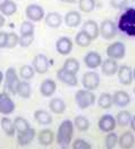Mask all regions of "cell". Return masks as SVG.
Instances as JSON below:
<instances>
[{
	"mask_svg": "<svg viewBox=\"0 0 135 149\" xmlns=\"http://www.w3.org/2000/svg\"><path fill=\"white\" fill-rule=\"evenodd\" d=\"M74 125L71 120H64L60 124L56 133V142L61 148H68L73 138Z\"/></svg>",
	"mask_w": 135,
	"mask_h": 149,
	"instance_id": "6da1fadb",
	"label": "cell"
},
{
	"mask_svg": "<svg viewBox=\"0 0 135 149\" xmlns=\"http://www.w3.org/2000/svg\"><path fill=\"white\" fill-rule=\"evenodd\" d=\"M75 103L81 110H86L90 106H92L96 102V96L92 93V91L88 89H79L75 95Z\"/></svg>",
	"mask_w": 135,
	"mask_h": 149,
	"instance_id": "7a4b0ae2",
	"label": "cell"
},
{
	"mask_svg": "<svg viewBox=\"0 0 135 149\" xmlns=\"http://www.w3.org/2000/svg\"><path fill=\"white\" fill-rule=\"evenodd\" d=\"M19 81L20 80L18 78V74L15 68H12V67L8 68L5 74V89H7V92L11 95H16Z\"/></svg>",
	"mask_w": 135,
	"mask_h": 149,
	"instance_id": "3957f363",
	"label": "cell"
},
{
	"mask_svg": "<svg viewBox=\"0 0 135 149\" xmlns=\"http://www.w3.org/2000/svg\"><path fill=\"white\" fill-rule=\"evenodd\" d=\"M100 85V77L96 71H88L82 76V86L84 89L95 91Z\"/></svg>",
	"mask_w": 135,
	"mask_h": 149,
	"instance_id": "277c9868",
	"label": "cell"
},
{
	"mask_svg": "<svg viewBox=\"0 0 135 149\" xmlns=\"http://www.w3.org/2000/svg\"><path fill=\"white\" fill-rule=\"evenodd\" d=\"M126 47L123 42H114L113 44H109L106 49V54L108 58H111L114 60H120L125 56Z\"/></svg>",
	"mask_w": 135,
	"mask_h": 149,
	"instance_id": "5b68a950",
	"label": "cell"
},
{
	"mask_svg": "<svg viewBox=\"0 0 135 149\" xmlns=\"http://www.w3.org/2000/svg\"><path fill=\"white\" fill-rule=\"evenodd\" d=\"M117 27L115 23L110 19H105L102 20L100 27H99V34L104 37L105 40H111L116 36Z\"/></svg>",
	"mask_w": 135,
	"mask_h": 149,
	"instance_id": "8992f818",
	"label": "cell"
},
{
	"mask_svg": "<svg viewBox=\"0 0 135 149\" xmlns=\"http://www.w3.org/2000/svg\"><path fill=\"white\" fill-rule=\"evenodd\" d=\"M133 25H135V9L129 8L122 15L119 23H118V28L122 32L126 33V31L129 27H132Z\"/></svg>",
	"mask_w": 135,
	"mask_h": 149,
	"instance_id": "52a82bcc",
	"label": "cell"
},
{
	"mask_svg": "<svg viewBox=\"0 0 135 149\" xmlns=\"http://www.w3.org/2000/svg\"><path fill=\"white\" fill-rule=\"evenodd\" d=\"M15 111V103L7 92L0 93V113L3 115H9Z\"/></svg>",
	"mask_w": 135,
	"mask_h": 149,
	"instance_id": "ba28073f",
	"label": "cell"
},
{
	"mask_svg": "<svg viewBox=\"0 0 135 149\" xmlns=\"http://www.w3.org/2000/svg\"><path fill=\"white\" fill-rule=\"evenodd\" d=\"M32 65H33L35 72L37 74H46L50 68V60L47 59V56L45 54H37L34 56Z\"/></svg>",
	"mask_w": 135,
	"mask_h": 149,
	"instance_id": "9c48e42d",
	"label": "cell"
},
{
	"mask_svg": "<svg viewBox=\"0 0 135 149\" xmlns=\"http://www.w3.org/2000/svg\"><path fill=\"white\" fill-rule=\"evenodd\" d=\"M26 16L30 22H41L45 17L44 9L42 6L32 3L26 7Z\"/></svg>",
	"mask_w": 135,
	"mask_h": 149,
	"instance_id": "30bf717a",
	"label": "cell"
},
{
	"mask_svg": "<svg viewBox=\"0 0 135 149\" xmlns=\"http://www.w3.org/2000/svg\"><path fill=\"white\" fill-rule=\"evenodd\" d=\"M117 123H116V119L110 115V114H105L102 115L98 121V128L100 131L102 132H110V131H114L115 128H116Z\"/></svg>",
	"mask_w": 135,
	"mask_h": 149,
	"instance_id": "8fae6325",
	"label": "cell"
},
{
	"mask_svg": "<svg viewBox=\"0 0 135 149\" xmlns=\"http://www.w3.org/2000/svg\"><path fill=\"white\" fill-rule=\"evenodd\" d=\"M117 76H118L119 83L122 85H124V86H128L133 81V70L131 69V67H128L126 65L118 67Z\"/></svg>",
	"mask_w": 135,
	"mask_h": 149,
	"instance_id": "7c38bea8",
	"label": "cell"
},
{
	"mask_svg": "<svg viewBox=\"0 0 135 149\" xmlns=\"http://www.w3.org/2000/svg\"><path fill=\"white\" fill-rule=\"evenodd\" d=\"M56 77L57 79L63 83V84L68 85V86H71V87H74L78 85V78H77V74H72V72H69L66 71L65 69H59L56 71Z\"/></svg>",
	"mask_w": 135,
	"mask_h": 149,
	"instance_id": "4fadbf2b",
	"label": "cell"
},
{
	"mask_svg": "<svg viewBox=\"0 0 135 149\" xmlns=\"http://www.w3.org/2000/svg\"><path fill=\"white\" fill-rule=\"evenodd\" d=\"M55 47H56V51H57L60 54H62V56H68V54L71 53L72 49H73V42H72V40L70 37L62 36L56 41Z\"/></svg>",
	"mask_w": 135,
	"mask_h": 149,
	"instance_id": "5bb4252c",
	"label": "cell"
},
{
	"mask_svg": "<svg viewBox=\"0 0 135 149\" xmlns=\"http://www.w3.org/2000/svg\"><path fill=\"white\" fill-rule=\"evenodd\" d=\"M83 61H84V65H87L89 69H97L100 67L101 62H102V58L98 52L90 51L83 58Z\"/></svg>",
	"mask_w": 135,
	"mask_h": 149,
	"instance_id": "9a60e30c",
	"label": "cell"
},
{
	"mask_svg": "<svg viewBox=\"0 0 135 149\" xmlns=\"http://www.w3.org/2000/svg\"><path fill=\"white\" fill-rule=\"evenodd\" d=\"M131 103V96L125 91H117L113 95V104L118 107H126Z\"/></svg>",
	"mask_w": 135,
	"mask_h": 149,
	"instance_id": "2e32d148",
	"label": "cell"
},
{
	"mask_svg": "<svg viewBox=\"0 0 135 149\" xmlns=\"http://www.w3.org/2000/svg\"><path fill=\"white\" fill-rule=\"evenodd\" d=\"M82 31L88 35V36L93 41L96 40L97 37L99 36V26L98 24L92 20V19H89L87 22L83 23V26H82Z\"/></svg>",
	"mask_w": 135,
	"mask_h": 149,
	"instance_id": "e0dca14e",
	"label": "cell"
},
{
	"mask_svg": "<svg viewBox=\"0 0 135 149\" xmlns=\"http://www.w3.org/2000/svg\"><path fill=\"white\" fill-rule=\"evenodd\" d=\"M100 68H101V71H102L104 74H106V76H113V74H117L118 63H117L116 60H114L111 58H108V59L104 60L101 62Z\"/></svg>",
	"mask_w": 135,
	"mask_h": 149,
	"instance_id": "ac0fdd59",
	"label": "cell"
},
{
	"mask_svg": "<svg viewBox=\"0 0 135 149\" xmlns=\"http://www.w3.org/2000/svg\"><path fill=\"white\" fill-rule=\"evenodd\" d=\"M36 137V131L35 129L33 128H29L28 130L24 131V132H20L17 134V141H18V145L24 147V146H27L29 145L33 140L35 139Z\"/></svg>",
	"mask_w": 135,
	"mask_h": 149,
	"instance_id": "d6986e66",
	"label": "cell"
},
{
	"mask_svg": "<svg viewBox=\"0 0 135 149\" xmlns=\"http://www.w3.org/2000/svg\"><path fill=\"white\" fill-rule=\"evenodd\" d=\"M134 143H135V137L131 131H126L120 137H118V145H119L120 148L129 149L134 146Z\"/></svg>",
	"mask_w": 135,
	"mask_h": 149,
	"instance_id": "ffe728a7",
	"label": "cell"
},
{
	"mask_svg": "<svg viewBox=\"0 0 135 149\" xmlns=\"http://www.w3.org/2000/svg\"><path fill=\"white\" fill-rule=\"evenodd\" d=\"M56 91V83L52 79H45L41 84L39 92L44 97H50L52 96Z\"/></svg>",
	"mask_w": 135,
	"mask_h": 149,
	"instance_id": "44dd1931",
	"label": "cell"
},
{
	"mask_svg": "<svg viewBox=\"0 0 135 149\" xmlns=\"http://www.w3.org/2000/svg\"><path fill=\"white\" fill-rule=\"evenodd\" d=\"M45 18V23L48 27L51 28H57L61 26L62 24V16L59 14V13H55V11H52V13H48Z\"/></svg>",
	"mask_w": 135,
	"mask_h": 149,
	"instance_id": "7402d4cb",
	"label": "cell"
},
{
	"mask_svg": "<svg viewBox=\"0 0 135 149\" xmlns=\"http://www.w3.org/2000/svg\"><path fill=\"white\" fill-rule=\"evenodd\" d=\"M64 23L66 26L69 27H77L79 26L81 23V15L80 13L75 11V10H71L69 11L65 17H64Z\"/></svg>",
	"mask_w": 135,
	"mask_h": 149,
	"instance_id": "603a6c76",
	"label": "cell"
},
{
	"mask_svg": "<svg viewBox=\"0 0 135 149\" xmlns=\"http://www.w3.org/2000/svg\"><path fill=\"white\" fill-rule=\"evenodd\" d=\"M38 142L42 145V146H51L54 141V133L52 130L50 129H43V130L39 131L38 133Z\"/></svg>",
	"mask_w": 135,
	"mask_h": 149,
	"instance_id": "cb8c5ba5",
	"label": "cell"
},
{
	"mask_svg": "<svg viewBox=\"0 0 135 149\" xmlns=\"http://www.w3.org/2000/svg\"><path fill=\"white\" fill-rule=\"evenodd\" d=\"M34 118L37 121V123L42 124V125H48L51 124L52 121H53V118L52 115L45 110H37L34 113Z\"/></svg>",
	"mask_w": 135,
	"mask_h": 149,
	"instance_id": "d4e9b609",
	"label": "cell"
},
{
	"mask_svg": "<svg viewBox=\"0 0 135 149\" xmlns=\"http://www.w3.org/2000/svg\"><path fill=\"white\" fill-rule=\"evenodd\" d=\"M48 106L54 114H63L66 110V104L61 98H52Z\"/></svg>",
	"mask_w": 135,
	"mask_h": 149,
	"instance_id": "484cf974",
	"label": "cell"
},
{
	"mask_svg": "<svg viewBox=\"0 0 135 149\" xmlns=\"http://www.w3.org/2000/svg\"><path fill=\"white\" fill-rule=\"evenodd\" d=\"M1 124V129L2 131L8 136V137H14L15 133H16V129H15V125H14V121H11L9 118L7 116H3L0 121Z\"/></svg>",
	"mask_w": 135,
	"mask_h": 149,
	"instance_id": "4316f807",
	"label": "cell"
},
{
	"mask_svg": "<svg viewBox=\"0 0 135 149\" xmlns=\"http://www.w3.org/2000/svg\"><path fill=\"white\" fill-rule=\"evenodd\" d=\"M115 119H116V123L119 127H127V125H129V122H131V119H132V114H131L129 111L123 110V111L117 113Z\"/></svg>",
	"mask_w": 135,
	"mask_h": 149,
	"instance_id": "83f0119b",
	"label": "cell"
},
{
	"mask_svg": "<svg viewBox=\"0 0 135 149\" xmlns=\"http://www.w3.org/2000/svg\"><path fill=\"white\" fill-rule=\"evenodd\" d=\"M17 94L21 98H29L32 95V87L28 81H19L17 87Z\"/></svg>",
	"mask_w": 135,
	"mask_h": 149,
	"instance_id": "f1b7e54d",
	"label": "cell"
},
{
	"mask_svg": "<svg viewBox=\"0 0 135 149\" xmlns=\"http://www.w3.org/2000/svg\"><path fill=\"white\" fill-rule=\"evenodd\" d=\"M63 69H65V70L69 71V72H72V74H77L78 71H79V69H80V63H79V61H78L77 59H74V58H69V59H66V60L64 61V63H63Z\"/></svg>",
	"mask_w": 135,
	"mask_h": 149,
	"instance_id": "f546056e",
	"label": "cell"
},
{
	"mask_svg": "<svg viewBox=\"0 0 135 149\" xmlns=\"http://www.w3.org/2000/svg\"><path fill=\"white\" fill-rule=\"evenodd\" d=\"M73 125H74V128H77L79 131H82V132H83V131H87L89 129L90 122L86 116H83V115H78V116H75L74 120H73Z\"/></svg>",
	"mask_w": 135,
	"mask_h": 149,
	"instance_id": "4dcf8cb0",
	"label": "cell"
},
{
	"mask_svg": "<svg viewBox=\"0 0 135 149\" xmlns=\"http://www.w3.org/2000/svg\"><path fill=\"white\" fill-rule=\"evenodd\" d=\"M98 105L99 107H101L104 110L110 109L113 105V96L109 93L100 94V96L98 97Z\"/></svg>",
	"mask_w": 135,
	"mask_h": 149,
	"instance_id": "1f68e13d",
	"label": "cell"
},
{
	"mask_svg": "<svg viewBox=\"0 0 135 149\" xmlns=\"http://www.w3.org/2000/svg\"><path fill=\"white\" fill-rule=\"evenodd\" d=\"M74 41H75L77 45H79V47H87L90 45V43H91L92 40H91L83 31H80V32L75 35Z\"/></svg>",
	"mask_w": 135,
	"mask_h": 149,
	"instance_id": "d6a6232c",
	"label": "cell"
},
{
	"mask_svg": "<svg viewBox=\"0 0 135 149\" xmlns=\"http://www.w3.org/2000/svg\"><path fill=\"white\" fill-rule=\"evenodd\" d=\"M14 125H15V129L18 133L20 132H24V131L28 130L30 128L29 125V122L27 121L26 119L21 118V116H17L15 120H14Z\"/></svg>",
	"mask_w": 135,
	"mask_h": 149,
	"instance_id": "836d02e7",
	"label": "cell"
},
{
	"mask_svg": "<svg viewBox=\"0 0 135 149\" xmlns=\"http://www.w3.org/2000/svg\"><path fill=\"white\" fill-rule=\"evenodd\" d=\"M0 11H1V14L3 16H11V15H14L17 11V5H16V2H14L11 0H8L2 6V8L0 9Z\"/></svg>",
	"mask_w": 135,
	"mask_h": 149,
	"instance_id": "e575fe53",
	"label": "cell"
},
{
	"mask_svg": "<svg viewBox=\"0 0 135 149\" xmlns=\"http://www.w3.org/2000/svg\"><path fill=\"white\" fill-rule=\"evenodd\" d=\"M35 74V70L33 68V65H23L19 70V76L24 79V80H29L34 77Z\"/></svg>",
	"mask_w": 135,
	"mask_h": 149,
	"instance_id": "d590c367",
	"label": "cell"
},
{
	"mask_svg": "<svg viewBox=\"0 0 135 149\" xmlns=\"http://www.w3.org/2000/svg\"><path fill=\"white\" fill-rule=\"evenodd\" d=\"M117 143H118V136L114 131L108 132V134L105 138V147L107 149H113L116 147Z\"/></svg>",
	"mask_w": 135,
	"mask_h": 149,
	"instance_id": "8d00e7d4",
	"label": "cell"
},
{
	"mask_svg": "<svg viewBox=\"0 0 135 149\" xmlns=\"http://www.w3.org/2000/svg\"><path fill=\"white\" fill-rule=\"evenodd\" d=\"M96 7V0H79V8L83 13H91Z\"/></svg>",
	"mask_w": 135,
	"mask_h": 149,
	"instance_id": "74e56055",
	"label": "cell"
},
{
	"mask_svg": "<svg viewBox=\"0 0 135 149\" xmlns=\"http://www.w3.org/2000/svg\"><path fill=\"white\" fill-rule=\"evenodd\" d=\"M20 35H29V34H34L35 26L33 24V22L30 20H25L21 23L20 25Z\"/></svg>",
	"mask_w": 135,
	"mask_h": 149,
	"instance_id": "f35d334b",
	"label": "cell"
},
{
	"mask_svg": "<svg viewBox=\"0 0 135 149\" xmlns=\"http://www.w3.org/2000/svg\"><path fill=\"white\" fill-rule=\"evenodd\" d=\"M18 42H19V36L15 32H10L7 34V44L6 47L7 49H14L18 45Z\"/></svg>",
	"mask_w": 135,
	"mask_h": 149,
	"instance_id": "ab89813d",
	"label": "cell"
},
{
	"mask_svg": "<svg viewBox=\"0 0 135 149\" xmlns=\"http://www.w3.org/2000/svg\"><path fill=\"white\" fill-rule=\"evenodd\" d=\"M33 42H34V34L20 35V36H19V42H18V44L21 47H28L33 44Z\"/></svg>",
	"mask_w": 135,
	"mask_h": 149,
	"instance_id": "60d3db41",
	"label": "cell"
},
{
	"mask_svg": "<svg viewBox=\"0 0 135 149\" xmlns=\"http://www.w3.org/2000/svg\"><path fill=\"white\" fill-rule=\"evenodd\" d=\"M72 148L73 149H91L92 146L90 145L88 141L83 139H77L73 141L72 143Z\"/></svg>",
	"mask_w": 135,
	"mask_h": 149,
	"instance_id": "b9f144b4",
	"label": "cell"
},
{
	"mask_svg": "<svg viewBox=\"0 0 135 149\" xmlns=\"http://www.w3.org/2000/svg\"><path fill=\"white\" fill-rule=\"evenodd\" d=\"M127 3V0H110V5L115 9H122Z\"/></svg>",
	"mask_w": 135,
	"mask_h": 149,
	"instance_id": "7bdbcfd3",
	"label": "cell"
},
{
	"mask_svg": "<svg viewBox=\"0 0 135 149\" xmlns=\"http://www.w3.org/2000/svg\"><path fill=\"white\" fill-rule=\"evenodd\" d=\"M7 34L6 32H0V49L6 47L7 44Z\"/></svg>",
	"mask_w": 135,
	"mask_h": 149,
	"instance_id": "ee69618b",
	"label": "cell"
},
{
	"mask_svg": "<svg viewBox=\"0 0 135 149\" xmlns=\"http://www.w3.org/2000/svg\"><path fill=\"white\" fill-rule=\"evenodd\" d=\"M126 34L128 36H135V25H133L132 27H129L126 31Z\"/></svg>",
	"mask_w": 135,
	"mask_h": 149,
	"instance_id": "f6af8a7d",
	"label": "cell"
},
{
	"mask_svg": "<svg viewBox=\"0 0 135 149\" xmlns=\"http://www.w3.org/2000/svg\"><path fill=\"white\" fill-rule=\"evenodd\" d=\"M129 124H131V129L135 132V115L134 116H132V119H131V122H129Z\"/></svg>",
	"mask_w": 135,
	"mask_h": 149,
	"instance_id": "bcb514c9",
	"label": "cell"
},
{
	"mask_svg": "<svg viewBox=\"0 0 135 149\" xmlns=\"http://www.w3.org/2000/svg\"><path fill=\"white\" fill-rule=\"evenodd\" d=\"M5 23H6V18L3 17V15H1V14H0V28L5 25Z\"/></svg>",
	"mask_w": 135,
	"mask_h": 149,
	"instance_id": "7dc6e473",
	"label": "cell"
},
{
	"mask_svg": "<svg viewBox=\"0 0 135 149\" xmlns=\"http://www.w3.org/2000/svg\"><path fill=\"white\" fill-rule=\"evenodd\" d=\"M61 2H64V3H75L77 0H59Z\"/></svg>",
	"mask_w": 135,
	"mask_h": 149,
	"instance_id": "c3c4849f",
	"label": "cell"
},
{
	"mask_svg": "<svg viewBox=\"0 0 135 149\" xmlns=\"http://www.w3.org/2000/svg\"><path fill=\"white\" fill-rule=\"evenodd\" d=\"M7 1H8V0H0V9L2 8V6H3V5L7 2Z\"/></svg>",
	"mask_w": 135,
	"mask_h": 149,
	"instance_id": "681fc988",
	"label": "cell"
},
{
	"mask_svg": "<svg viewBox=\"0 0 135 149\" xmlns=\"http://www.w3.org/2000/svg\"><path fill=\"white\" fill-rule=\"evenodd\" d=\"M2 80H3V74H2V71L0 70V84L2 83Z\"/></svg>",
	"mask_w": 135,
	"mask_h": 149,
	"instance_id": "f907efd6",
	"label": "cell"
},
{
	"mask_svg": "<svg viewBox=\"0 0 135 149\" xmlns=\"http://www.w3.org/2000/svg\"><path fill=\"white\" fill-rule=\"evenodd\" d=\"M133 78H134V79H135V69H134V70H133Z\"/></svg>",
	"mask_w": 135,
	"mask_h": 149,
	"instance_id": "816d5d0a",
	"label": "cell"
},
{
	"mask_svg": "<svg viewBox=\"0 0 135 149\" xmlns=\"http://www.w3.org/2000/svg\"><path fill=\"white\" fill-rule=\"evenodd\" d=\"M132 1H135V0H132Z\"/></svg>",
	"mask_w": 135,
	"mask_h": 149,
	"instance_id": "f5cc1de1",
	"label": "cell"
}]
</instances>
